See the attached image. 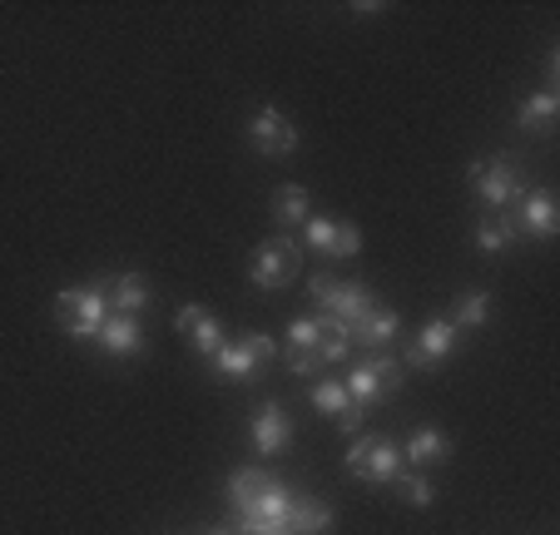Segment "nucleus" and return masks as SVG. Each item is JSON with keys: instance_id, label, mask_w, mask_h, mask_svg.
I'll list each match as a JSON object with an SVG mask.
<instances>
[{"instance_id": "obj_1", "label": "nucleus", "mask_w": 560, "mask_h": 535, "mask_svg": "<svg viewBox=\"0 0 560 535\" xmlns=\"http://www.w3.org/2000/svg\"><path fill=\"white\" fill-rule=\"evenodd\" d=\"M466 178H471V194L487 209L497 213H516L521 199H526V174H521L516 159L506 154H491V159H476L471 168H466Z\"/></svg>"}, {"instance_id": "obj_2", "label": "nucleus", "mask_w": 560, "mask_h": 535, "mask_svg": "<svg viewBox=\"0 0 560 535\" xmlns=\"http://www.w3.org/2000/svg\"><path fill=\"white\" fill-rule=\"evenodd\" d=\"M313 303H317V313H323V323H338V327L352 333V327L377 307V298H372V288H362V283H338V278L317 274L313 278Z\"/></svg>"}, {"instance_id": "obj_3", "label": "nucleus", "mask_w": 560, "mask_h": 535, "mask_svg": "<svg viewBox=\"0 0 560 535\" xmlns=\"http://www.w3.org/2000/svg\"><path fill=\"white\" fill-rule=\"evenodd\" d=\"M105 317H109V303L100 288H65V293H55V323L70 337H90L95 342Z\"/></svg>"}, {"instance_id": "obj_4", "label": "nucleus", "mask_w": 560, "mask_h": 535, "mask_svg": "<svg viewBox=\"0 0 560 535\" xmlns=\"http://www.w3.org/2000/svg\"><path fill=\"white\" fill-rule=\"evenodd\" d=\"M342 387H348V397H352V407H377L382 397H387L392 387H402V362H397V357H362L358 368L348 372V382H342Z\"/></svg>"}, {"instance_id": "obj_5", "label": "nucleus", "mask_w": 560, "mask_h": 535, "mask_svg": "<svg viewBox=\"0 0 560 535\" xmlns=\"http://www.w3.org/2000/svg\"><path fill=\"white\" fill-rule=\"evenodd\" d=\"M402 472H407L402 452H397L387 437H358V441H352L348 476H358V481H372V486H392Z\"/></svg>"}, {"instance_id": "obj_6", "label": "nucleus", "mask_w": 560, "mask_h": 535, "mask_svg": "<svg viewBox=\"0 0 560 535\" xmlns=\"http://www.w3.org/2000/svg\"><path fill=\"white\" fill-rule=\"evenodd\" d=\"M298 243L288 239V233H278V239L258 243L254 248V263H248V274H254V283L264 288V293H278V288H288L298 278Z\"/></svg>"}, {"instance_id": "obj_7", "label": "nucleus", "mask_w": 560, "mask_h": 535, "mask_svg": "<svg viewBox=\"0 0 560 535\" xmlns=\"http://www.w3.org/2000/svg\"><path fill=\"white\" fill-rule=\"evenodd\" d=\"M248 144H254L258 154H268V159H288L298 149V125L283 115V109L264 105L254 119H248Z\"/></svg>"}, {"instance_id": "obj_8", "label": "nucleus", "mask_w": 560, "mask_h": 535, "mask_svg": "<svg viewBox=\"0 0 560 535\" xmlns=\"http://www.w3.org/2000/svg\"><path fill=\"white\" fill-rule=\"evenodd\" d=\"M456 342H462V333H456L446 317H432V323L422 327V333L407 342V368H417V372H432V368H442L446 357L456 352Z\"/></svg>"}, {"instance_id": "obj_9", "label": "nucleus", "mask_w": 560, "mask_h": 535, "mask_svg": "<svg viewBox=\"0 0 560 535\" xmlns=\"http://www.w3.org/2000/svg\"><path fill=\"white\" fill-rule=\"evenodd\" d=\"M511 223H516V239L550 243V239H556V233H560L556 199H550L546 189H526V199H521V209L511 213Z\"/></svg>"}, {"instance_id": "obj_10", "label": "nucleus", "mask_w": 560, "mask_h": 535, "mask_svg": "<svg viewBox=\"0 0 560 535\" xmlns=\"http://www.w3.org/2000/svg\"><path fill=\"white\" fill-rule=\"evenodd\" d=\"M174 327L184 333V342H189V352H199V357H219L223 352V327H219V317L213 313H203V307H179V317H174Z\"/></svg>"}, {"instance_id": "obj_11", "label": "nucleus", "mask_w": 560, "mask_h": 535, "mask_svg": "<svg viewBox=\"0 0 560 535\" xmlns=\"http://www.w3.org/2000/svg\"><path fill=\"white\" fill-rule=\"evenodd\" d=\"M317 337H323V323H317V317H298V323L288 327V337H283L288 368H293V372H317V368H323Z\"/></svg>"}, {"instance_id": "obj_12", "label": "nucleus", "mask_w": 560, "mask_h": 535, "mask_svg": "<svg viewBox=\"0 0 560 535\" xmlns=\"http://www.w3.org/2000/svg\"><path fill=\"white\" fill-rule=\"evenodd\" d=\"M452 462V437L436 427H417L412 437H407V452H402V466H412V472H432V466H446Z\"/></svg>"}, {"instance_id": "obj_13", "label": "nucleus", "mask_w": 560, "mask_h": 535, "mask_svg": "<svg viewBox=\"0 0 560 535\" xmlns=\"http://www.w3.org/2000/svg\"><path fill=\"white\" fill-rule=\"evenodd\" d=\"M100 347H105L109 357H119V362H129V357L144 352V327H139V317H125V313H109L105 327H100L95 337Z\"/></svg>"}, {"instance_id": "obj_14", "label": "nucleus", "mask_w": 560, "mask_h": 535, "mask_svg": "<svg viewBox=\"0 0 560 535\" xmlns=\"http://www.w3.org/2000/svg\"><path fill=\"white\" fill-rule=\"evenodd\" d=\"M293 441V421H288V411L278 407V402H264L254 417V446L258 456H278Z\"/></svg>"}, {"instance_id": "obj_15", "label": "nucleus", "mask_w": 560, "mask_h": 535, "mask_svg": "<svg viewBox=\"0 0 560 535\" xmlns=\"http://www.w3.org/2000/svg\"><path fill=\"white\" fill-rule=\"evenodd\" d=\"M332 505L323 496H307V491H293V511H288V535H328L332 531Z\"/></svg>"}, {"instance_id": "obj_16", "label": "nucleus", "mask_w": 560, "mask_h": 535, "mask_svg": "<svg viewBox=\"0 0 560 535\" xmlns=\"http://www.w3.org/2000/svg\"><path fill=\"white\" fill-rule=\"evenodd\" d=\"M100 293H105L109 313H125V317H139L149 307V283L139 274H115L105 278V283H95Z\"/></svg>"}, {"instance_id": "obj_17", "label": "nucleus", "mask_w": 560, "mask_h": 535, "mask_svg": "<svg viewBox=\"0 0 560 535\" xmlns=\"http://www.w3.org/2000/svg\"><path fill=\"white\" fill-rule=\"evenodd\" d=\"M307 397H313V407L323 411V417L338 421L342 431H358L362 427V407H352V397H348V387H342V382H317Z\"/></svg>"}, {"instance_id": "obj_18", "label": "nucleus", "mask_w": 560, "mask_h": 535, "mask_svg": "<svg viewBox=\"0 0 560 535\" xmlns=\"http://www.w3.org/2000/svg\"><path fill=\"white\" fill-rule=\"evenodd\" d=\"M397 333H402V317L392 313V307L377 303L358 327H352V342H362L368 352H387V347L397 342Z\"/></svg>"}, {"instance_id": "obj_19", "label": "nucleus", "mask_w": 560, "mask_h": 535, "mask_svg": "<svg viewBox=\"0 0 560 535\" xmlns=\"http://www.w3.org/2000/svg\"><path fill=\"white\" fill-rule=\"evenodd\" d=\"M556 115H560V95H556V90H540V95L521 100V109H516V125L526 129V135L546 139L550 129H556Z\"/></svg>"}, {"instance_id": "obj_20", "label": "nucleus", "mask_w": 560, "mask_h": 535, "mask_svg": "<svg viewBox=\"0 0 560 535\" xmlns=\"http://www.w3.org/2000/svg\"><path fill=\"white\" fill-rule=\"evenodd\" d=\"M446 323H452L456 333H481V327L491 323V293H481V288H466V293L456 298V313L446 317Z\"/></svg>"}, {"instance_id": "obj_21", "label": "nucleus", "mask_w": 560, "mask_h": 535, "mask_svg": "<svg viewBox=\"0 0 560 535\" xmlns=\"http://www.w3.org/2000/svg\"><path fill=\"white\" fill-rule=\"evenodd\" d=\"M213 368H219L223 382H258V372H264L244 342H223V352L213 357Z\"/></svg>"}, {"instance_id": "obj_22", "label": "nucleus", "mask_w": 560, "mask_h": 535, "mask_svg": "<svg viewBox=\"0 0 560 535\" xmlns=\"http://www.w3.org/2000/svg\"><path fill=\"white\" fill-rule=\"evenodd\" d=\"M273 213L283 229H298V223L313 219V199H307V189H298V184H283V189L273 194Z\"/></svg>"}, {"instance_id": "obj_23", "label": "nucleus", "mask_w": 560, "mask_h": 535, "mask_svg": "<svg viewBox=\"0 0 560 535\" xmlns=\"http://www.w3.org/2000/svg\"><path fill=\"white\" fill-rule=\"evenodd\" d=\"M273 486V476L268 472H258V466H238V472L229 476V505H248V501H258V496Z\"/></svg>"}, {"instance_id": "obj_24", "label": "nucleus", "mask_w": 560, "mask_h": 535, "mask_svg": "<svg viewBox=\"0 0 560 535\" xmlns=\"http://www.w3.org/2000/svg\"><path fill=\"white\" fill-rule=\"evenodd\" d=\"M516 243V223H511V213H497V219H487L481 229H476V248L481 253H501Z\"/></svg>"}, {"instance_id": "obj_25", "label": "nucleus", "mask_w": 560, "mask_h": 535, "mask_svg": "<svg viewBox=\"0 0 560 535\" xmlns=\"http://www.w3.org/2000/svg\"><path fill=\"white\" fill-rule=\"evenodd\" d=\"M338 223H342V219H328V213L317 219V213H313V219L303 223V243H307L313 253H323V258H332V243H338Z\"/></svg>"}, {"instance_id": "obj_26", "label": "nucleus", "mask_w": 560, "mask_h": 535, "mask_svg": "<svg viewBox=\"0 0 560 535\" xmlns=\"http://www.w3.org/2000/svg\"><path fill=\"white\" fill-rule=\"evenodd\" d=\"M392 486H397V496H402L412 511H427V505H432V481H427L422 472H402Z\"/></svg>"}, {"instance_id": "obj_27", "label": "nucleus", "mask_w": 560, "mask_h": 535, "mask_svg": "<svg viewBox=\"0 0 560 535\" xmlns=\"http://www.w3.org/2000/svg\"><path fill=\"white\" fill-rule=\"evenodd\" d=\"M323 323V317H317ZM317 352H323V362H342V357L352 352V333L338 323H323V337H317Z\"/></svg>"}, {"instance_id": "obj_28", "label": "nucleus", "mask_w": 560, "mask_h": 535, "mask_svg": "<svg viewBox=\"0 0 560 535\" xmlns=\"http://www.w3.org/2000/svg\"><path fill=\"white\" fill-rule=\"evenodd\" d=\"M238 342H244L248 352H254V362H258V368H273L278 342H273V337H268V333H244V337H238Z\"/></svg>"}, {"instance_id": "obj_29", "label": "nucleus", "mask_w": 560, "mask_h": 535, "mask_svg": "<svg viewBox=\"0 0 560 535\" xmlns=\"http://www.w3.org/2000/svg\"><path fill=\"white\" fill-rule=\"evenodd\" d=\"M358 248H362V233L342 219L338 223V243H332V258H358Z\"/></svg>"}, {"instance_id": "obj_30", "label": "nucleus", "mask_w": 560, "mask_h": 535, "mask_svg": "<svg viewBox=\"0 0 560 535\" xmlns=\"http://www.w3.org/2000/svg\"><path fill=\"white\" fill-rule=\"evenodd\" d=\"M209 535H238V531H229V525H219V531H209Z\"/></svg>"}]
</instances>
